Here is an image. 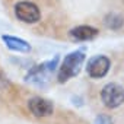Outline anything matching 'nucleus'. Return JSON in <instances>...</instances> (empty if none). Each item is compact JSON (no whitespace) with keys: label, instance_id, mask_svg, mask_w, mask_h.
Returning a JSON list of instances; mask_svg holds the SVG:
<instances>
[{"label":"nucleus","instance_id":"nucleus-1","mask_svg":"<svg viewBox=\"0 0 124 124\" xmlns=\"http://www.w3.org/2000/svg\"><path fill=\"white\" fill-rule=\"evenodd\" d=\"M86 60V55L83 51H72L67 55H64L61 64L58 66V73L57 79L60 83H64L70 80L72 78L78 76L82 70V66Z\"/></svg>","mask_w":124,"mask_h":124},{"label":"nucleus","instance_id":"nucleus-2","mask_svg":"<svg viewBox=\"0 0 124 124\" xmlns=\"http://www.w3.org/2000/svg\"><path fill=\"white\" fill-rule=\"evenodd\" d=\"M57 64H58V57H54L53 60H48V61H44L41 64H37L28 72L25 80L38 86V88H44V86L48 85L53 73L58 67Z\"/></svg>","mask_w":124,"mask_h":124},{"label":"nucleus","instance_id":"nucleus-3","mask_svg":"<svg viewBox=\"0 0 124 124\" xmlns=\"http://www.w3.org/2000/svg\"><path fill=\"white\" fill-rule=\"evenodd\" d=\"M101 101L107 108H118L124 104V88L115 82L107 83L101 91Z\"/></svg>","mask_w":124,"mask_h":124},{"label":"nucleus","instance_id":"nucleus-4","mask_svg":"<svg viewBox=\"0 0 124 124\" xmlns=\"http://www.w3.org/2000/svg\"><path fill=\"white\" fill-rule=\"evenodd\" d=\"M109 67H111V60L104 54H98L88 60L86 73L92 79H102L109 72Z\"/></svg>","mask_w":124,"mask_h":124},{"label":"nucleus","instance_id":"nucleus-5","mask_svg":"<svg viewBox=\"0 0 124 124\" xmlns=\"http://www.w3.org/2000/svg\"><path fill=\"white\" fill-rule=\"evenodd\" d=\"M15 16L23 23H37L41 18V12L32 2H19L15 5Z\"/></svg>","mask_w":124,"mask_h":124},{"label":"nucleus","instance_id":"nucleus-6","mask_svg":"<svg viewBox=\"0 0 124 124\" xmlns=\"http://www.w3.org/2000/svg\"><path fill=\"white\" fill-rule=\"evenodd\" d=\"M28 108L35 117H50L54 111L53 102L41 98V96H34L28 101Z\"/></svg>","mask_w":124,"mask_h":124},{"label":"nucleus","instance_id":"nucleus-7","mask_svg":"<svg viewBox=\"0 0 124 124\" xmlns=\"http://www.w3.org/2000/svg\"><path fill=\"white\" fill-rule=\"evenodd\" d=\"M98 29L89 25H79L73 29H70L69 35L73 41H79V42H85V41H91L93 38L98 37Z\"/></svg>","mask_w":124,"mask_h":124},{"label":"nucleus","instance_id":"nucleus-8","mask_svg":"<svg viewBox=\"0 0 124 124\" xmlns=\"http://www.w3.org/2000/svg\"><path fill=\"white\" fill-rule=\"evenodd\" d=\"M3 42L6 44L8 48H10L12 51H18V53H29L31 51V45L18 37H12V35H2Z\"/></svg>","mask_w":124,"mask_h":124},{"label":"nucleus","instance_id":"nucleus-9","mask_svg":"<svg viewBox=\"0 0 124 124\" xmlns=\"http://www.w3.org/2000/svg\"><path fill=\"white\" fill-rule=\"evenodd\" d=\"M104 25L108 28V29H112V31H118L123 25H124V18L118 13H108L105 18H104Z\"/></svg>","mask_w":124,"mask_h":124},{"label":"nucleus","instance_id":"nucleus-10","mask_svg":"<svg viewBox=\"0 0 124 124\" xmlns=\"http://www.w3.org/2000/svg\"><path fill=\"white\" fill-rule=\"evenodd\" d=\"M93 124H114V121H112V118H111L109 115H107V114H99V115L95 117Z\"/></svg>","mask_w":124,"mask_h":124}]
</instances>
